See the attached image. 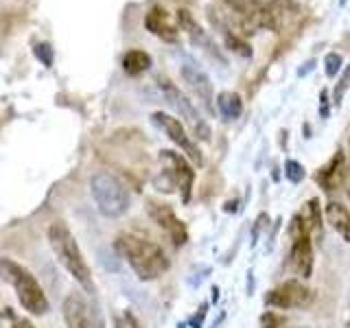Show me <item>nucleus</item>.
Instances as JSON below:
<instances>
[{"instance_id":"obj_1","label":"nucleus","mask_w":350,"mask_h":328,"mask_svg":"<svg viewBox=\"0 0 350 328\" xmlns=\"http://www.w3.org/2000/svg\"><path fill=\"white\" fill-rule=\"evenodd\" d=\"M114 249L120 258L127 260V265L140 280H156L169 269V258L164 249L140 234L120 232L114 241Z\"/></svg>"},{"instance_id":"obj_2","label":"nucleus","mask_w":350,"mask_h":328,"mask_svg":"<svg viewBox=\"0 0 350 328\" xmlns=\"http://www.w3.org/2000/svg\"><path fill=\"white\" fill-rule=\"evenodd\" d=\"M49 245L53 249V254L57 256V260L62 262V267L70 273V276L79 282V287L88 293H94V282H92V273L88 262L81 254L79 245L72 236V232L68 230L64 221H55L49 228Z\"/></svg>"},{"instance_id":"obj_3","label":"nucleus","mask_w":350,"mask_h":328,"mask_svg":"<svg viewBox=\"0 0 350 328\" xmlns=\"http://www.w3.org/2000/svg\"><path fill=\"white\" fill-rule=\"evenodd\" d=\"M0 280L7 282L16 291L20 306L31 315H44L49 311L46 293H44L36 276L25 265H20V262L11 258H0Z\"/></svg>"},{"instance_id":"obj_4","label":"nucleus","mask_w":350,"mask_h":328,"mask_svg":"<svg viewBox=\"0 0 350 328\" xmlns=\"http://www.w3.org/2000/svg\"><path fill=\"white\" fill-rule=\"evenodd\" d=\"M90 193L94 197V204L103 217L116 219L123 217L129 210V193L118 178L112 173L98 171L90 178Z\"/></svg>"},{"instance_id":"obj_5","label":"nucleus","mask_w":350,"mask_h":328,"mask_svg":"<svg viewBox=\"0 0 350 328\" xmlns=\"http://www.w3.org/2000/svg\"><path fill=\"white\" fill-rule=\"evenodd\" d=\"M160 90H162V96H164V101H167V105L171 109H175V112L180 114V118H184V123L193 129V134L197 138L204 142L211 140V127H208V123L202 118L197 105L180 90L178 85H173L167 79H160Z\"/></svg>"},{"instance_id":"obj_6","label":"nucleus","mask_w":350,"mask_h":328,"mask_svg":"<svg viewBox=\"0 0 350 328\" xmlns=\"http://www.w3.org/2000/svg\"><path fill=\"white\" fill-rule=\"evenodd\" d=\"M160 162H162V173L167 175V180L173 184V189H180L182 193V202L189 204L191 202V193H193V182H195V171L184 156L175 151L164 149L160 151Z\"/></svg>"},{"instance_id":"obj_7","label":"nucleus","mask_w":350,"mask_h":328,"mask_svg":"<svg viewBox=\"0 0 350 328\" xmlns=\"http://www.w3.org/2000/svg\"><path fill=\"white\" fill-rule=\"evenodd\" d=\"M313 302V291L304 287L300 280H287L265 295L267 306H276V309H302Z\"/></svg>"},{"instance_id":"obj_8","label":"nucleus","mask_w":350,"mask_h":328,"mask_svg":"<svg viewBox=\"0 0 350 328\" xmlns=\"http://www.w3.org/2000/svg\"><path fill=\"white\" fill-rule=\"evenodd\" d=\"M180 72L184 77L186 85L191 87V92L197 96V101L204 109L208 112H215V105H213V83H211V77L204 72V68L197 62H193L191 57H184L182 66H180Z\"/></svg>"},{"instance_id":"obj_9","label":"nucleus","mask_w":350,"mask_h":328,"mask_svg":"<svg viewBox=\"0 0 350 328\" xmlns=\"http://www.w3.org/2000/svg\"><path fill=\"white\" fill-rule=\"evenodd\" d=\"M64 322L68 328H105L101 315H98L81 295H68L64 300Z\"/></svg>"},{"instance_id":"obj_10","label":"nucleus","mask_w":350,"mask_h":328,"mask_svg":"<svg viewBox=\"0 0 350 328\" xmlns=\"http://www.w3.org/2000/svg\"><path fill=\"white\" fill-rule=\"evenodd\" d=\"M151 120H153V125L160 127L164 134H167L175 145H178L186 156H189L197 167H202L204 164V156H202V151L197 149V145H193L191 138L186 136V131H184V125L180 123L178 118H173L169 114H162V112H156V114H151Z\"/></svg>"},{"instance_id":"obj_11","label":"nucleus","mask_w":350,"mask_h":328,"mask_svg":"<svg viewBox=\"0 0 350 328\" xmlns=\"http://www.w3.org/2000/svg\"><path fill=\"white\" fill-rule=\"evenodd\" d=\"M147 213H149V217L153 219V221H156L164 230V234L171 238V243L175 247L186 245V241H189V232H186V226L180 221L178 217H175V213L171 210V206L149 202L147 204Z\"/></svg>"},{"instance_id":"obj_12","label":"nucleus","mask_w":350,"mask_h":328,"mask_svg":"<svg viewBox=\"0 0 350 328\" xmlns=\"http://www.w3.org/2000/svg\"><path fill=\"white\" fill-rule=\"evenodd\" d=\"M178 25H180V29L189 36V40H191V44L193 46H197V49H202L204 53H208L211 55L213 59H217V62H221V64H226V59H224V55L219 53V49H217V44L213 42V38L208 36V33L197 25L195 22V18L189 14L186 9H180L178 11Z\"/></svg>"},{"instance_id":"obj_13","label":"nucleus","mask_w":350,"mask_h":328,"mask_svg":"<svg viewBox=\"0 0 350 328\" xmlns=\"http://www.w3.org/2000/svg\"><path fill=\"white\" fill-rule=\"evenodd\" d=\"M289 262H291V269L295 271V276L311 278V273H313V245H311L309 236H302L298 241H293Z\"/></svg>"},{"instance_id":"obj_14","label":"nucleus","mask_w":350,"mask_h":328,"mask_svg":"<svg viewBox=\"0 0 350 328\" xmlns=\"http://www.w3.org/2000/svg\"><path fill=\"white\" fill-rule=\"evenodd\" d=\"M344 153L337 149L335 156L328 160L324 167L317 171L315 180L324 191H335L339 182H344Z\"/></svg>"},{"instance_id":"obj_15","label":"nucleus","mask_w":350,"mask_h":328,"mask_svg":"<svg viewBox=\"0 0 350 328\" xmlns=\"http://www.w3.org/2000/svg\"><path fill=\"white\" fill-rule=\"evenodd\" d=\"M145 27L153 33V36H158L167 42H175L178 40V29H175L171 22H169V16L167 11L162 7H153L147 18H145Z\"/></svg>"},{"instance_id":"obj_16","label":"nucleus","mask_w":350,"mask_h":328,"mask_svg":"<svg viewBox=\"0 0 350 328\" xmlns=\"http://www.w3.org/2000/svg\"><path fill=\"white\" fill-rule=\"evenodd\" d=\"M326 219H328V223L335 228V232L342 236L346 243H350V210L348 208L337 202H328Z\"/></svg>"},{"instance_id":"obj_17","label":"nucleus","mask_w":350,"mask_h":328,"mask_svg":"<svg viewBox=\"0 0 350 328\" xmlns=\"http://www.w3.org/2000/svg\"><path fill=\"white\" fill-rule=\"evenodd\" d=\"M217 109L226 120H237L241 114H243V101L237 92H221L217 96Z\"/></svg>"},{"instance_id":"obj_18","label":"nucleus","mask_w":350,"mask_h":328,"mask_svg":"<svg viewBox=\"0 0 350 328\" xmlns=\"http://www.w3.org/2000/svg\"><path fill=\"white\" fill-rule=\"evenodd\" d=\"M151 68V57L145 51H129L123 57V70L129 77H138Z\"/></svg>"},{"instance_id":"obj_19","label":"nucleus","mask_w":350,"mask_h":328,"mask_svg":"<svg viewBox=\"0 0 350 328\" xmlns=\"http://www.w3.org/2000/svg\"><path fill=\"white\" fill-rule=\"evenodd\" d=\"M224 42H226V49L228 51H232L237 53L239 57H252V49H250V44L243 42L239 36H234V33H230L228 29H224Z\"/></svg>"},{"instance_id":"obj_20","label":"nucleus","mask_w":350,"mask_h":328,"mask_svg":"<svg viewBox=\"0 0 350 328\" xmlns=\"http://www.w3.org/2000/svg\"><path fill=\"white\" fill-rule=\"evenodd\" d=\"M0 328H36L27 317H20L16 311L5 309L0 311Z\"/></svg>"},{"instance_id":"obj_21","label":"nucleus","mask_w":350,"mask_h":328,"mask_svg":"<svg viewBox=\"0 0 350 328\" xmlns=\"http://www.w3.org/2000/svg\"><path fill=\"white\" fill-rule=\"evenodd\" d=\"M300 217L304 219V223L309 226L311 230L320 226V219H322V217H320V202H317V200L306 202L304 208H302V215H300Z\"/></svg>"},{"instance_id":"obj_22","label":"nucleus","mask_w":350,"mask_h":328,"mask_svg":"<svg viewBox=\"0 0 350 328\" xmlns=\"http://www.w3.org/2000/svg\"><path fill=\"white\" fill-rule=\"evenodd\" d=\"M324 66H326V77H337L339 72H342V66H344V59H342V55L339 53H328L326 57H324Z\"/></svg>"},{"instance_id":"obj_23","label":"nucleus","mask_w":350,"mask_h":328,"mask_svg":"<svg viewBox=\"0 0 350 328\" xmlns=\"http://www.w3.org/2000/svg\"><path fill=\"white\" fill-rule=\"evenodd\" d=\"M284 175H287L289 182L298 184V182L304 180V167L300 162H295V160H287V162H284Z\"/></svg>"},{"instance_id":"obj_24","label":"nucleus","mask_w":350,"mask_h":328,"mask_svg":"<svg viewBox=\"0 0 350 328\" xmlns=\"http://www.w3.org/2000/svg\"><path fill=\"white\" fill-rule=\"evenodd\" d=\"M350 87V64L344 68V72H342V79H339V85L335 87V105L339 107V103H342V96H344V92Z\"/></svg>"},{"instance_id":"obj_25","label":"nucleus","mask_w":350,"mask_h":328,"mask_svg":"<svg viewBox=\"0 0 350 328\" xmlns=\"http://www.w3.org/2000/svg\"><path fill=\"white\" fill-rule=\"evenodd\" d=\"M114 328H140V324L129 311H123L114 317Z\"/></svg>"},{"instance_id":"obj_26","label":"nucleus","mask_w":350,"mask_h":328,"mask_svg":"<svg viewBox=\"0 0 350 328\" xmlns=\"http://www.w3.org/2000/svg\"><path fill=\"white\" fill-rule=\"evenodd\" d=\"M33 55H36L44 66L53 64V49L49 46V44H36V46H33Z\"/></svg>"},{"instance_id":"obj_27","label":"nucleus","mask_w":350,"mask_h":328,"mask_svg":"<svg viewBox=\"0 0 350 328\" xmlns=\"http://www.w3.org/2000/svg\"><path fill=\"white\" fill-rule=\"evenodd\" d=\"M282 324H284L282 317L276 315V313H271V311H267L265 315L260 317V326L262 328H282Z\"/></svg>"},{"instance_id":"obj_28","label":"nucleus","mask_w":350,"mask_h":328,"mask_svg":"<svg viewBox=\"0 0 350 328\" xmlns=\"http://www.w3.org/2000/svg\"><path fill=\"white\" fill-rule=\"evenodd\" d=\"M269 223V217L267 215H260L258 219H256V223H254V232H252V243H256L258 241V234H260V230L265 228Z\"/></svg>"},{"instance_id":"obj_29","label":"nucleus","mask_w":350,"mask_h":328,"mask_svg":"<svg viewBox=\"0 0 350 328\" xmlns=\"http://www.w3.org/2000/svg\"><path fill=\"white\" fill-rule=\"evenodd\" d=\"M206 313H208V304H202V306H200V313H197V315L193 317V320H191V326H193V328H202Z\"/></svg>"},{"instance_id":"obj_30","label":"nucleus","mask_w":350,"mask_h":328,"mask_svg":"<svg viewBox=\"0 0 350 328\" xmlns=\"http://www.w3.org/2000/svg\"><path fill=\"white\" fill-rule=\"evenodd\" d=\"M320 116L328 118V90L320 92Z\"/></svg>"},{"instance_id":"obj_31","label":"nucleus","mask_w":350,"mask_h":328,"mask_svg":"<svg viewBox=\"0 0 350 328\" xmlns=\"http://www.w3.org/2000/svg\"><path fill=\"white\" fill-rule=\"evenodd\" d=\"M313 64H315V62H306V64H304V68H300V70H298V74H300V77L309 74V72L313 70Z\"/></svg>"},{"instance_id":"obj_32","label":"nucleus","mask_w":350,"mask_h":328,"mask_svg":"<svg viewBox=\"0 0 350 328\" xmlns=\"http://www.w3.org/2000/svg\"><path fill=\"white\" fill-rule=\"evenodd\" d=\"M344 186H346V193H348V197H350V171L344 175Z\"/></svg>"},{"instance_id":"obj_33","label":"nucleus","mask_w":350,"mask_h":328,"mask_svg":"<svg viewBox=\"0 0 350 328\" xmlns=\"http://www.w3.org/2000/svg\"><path fill=\"white\" fill-rule=\"evenodd\" d=\"M237 204H239V202H228V204H226V213H234V210H237Z\"/></svg>"},{"instance_id":"obj_34","label":"nucleus","mask_w":350,"mask_h":328,"mask_svg":"<svg viewBox=\"0 0 350 328\" xmlns=\"http://www.w3.org/2000/svg\"><path fill=\"white\" fill-rule=\"evenodd\" d=\"M211 293H213V302H217V300H219V289H217V287H213V291H211Z\"/></svg>"},{"instance_id":"obj_35","label":"nucleus","mask_w":350,"mask_h":328,"mask_svg":"<svg viewBox=\"0 0 350 328\" xmlns=\"http://www.w3.org/2000/svg\"><path fill=\"white\" fill-rule=\"evenodd\" d=\"M342 5H346V0H342Z\"/></svg>"},{"instance_id":"obj_36","label":"nucleus","mask_w":350,"mask_h":328,"mask_svg":"<svg viewBox=\"0 0 350 328\" xmlns=\"http://www.w3.org/2000/svg\"><path fill=\"white\" fill-rule=\"evenodd\" d=\"M348 142H350V138H348Z\"/></svg>"}]
</instances>
